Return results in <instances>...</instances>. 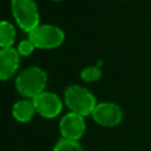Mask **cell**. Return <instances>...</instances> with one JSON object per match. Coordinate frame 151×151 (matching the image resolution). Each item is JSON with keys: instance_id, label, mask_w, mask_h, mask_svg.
<instances>
[{"instance_id": "obj_1", "label": "cell", "mask_w": 151, "mask_h": 151, "mask_svg": "<svg viewBox=\"0 0 151 151\" xmlns=\"http://www.w3.org/2000/svg\"><path fill=\"white\" fill-rule=\"evenodd\" d=\"M46 84L47 74L38 66H31L22 70L15 78V88L25 98L33 99L45 91Z\"/></svg>"}, {"instance_id": "obj_2", "label": "cell", "mask_w": 151, "mask_h": 151, "mask_svg": "<svg viewBox=\"0 0 151 151\" xmlns=\"http://www.w3.org/2000/svg\"><path fill=\"white\" fill-rule=\"evenodd\" d=\"M64 100L71 112L83 117L92 114L97 100L90 90L80 85H71L64 92Z\"/></svg>"}, {"instance_id": "obj_3", "label": "cell", "mask_w": 151, "mask_h": 151, "mask_svg": "<svg viewBox=\"0 0 151 151\" xmlns=\"http://www.w3.org/2000/svg\"><path fill=\"white\" fill-rule=\"evenodd\" d=\"M11 12L17 25L27 33L40 25L39 11L34 0H11Z\"/></svg>"}, {"instance_id": "obj_4", "label": "cell", "mask_w": 151, "mask_h": 151, "mask_svg": "<svg viewBox=\"0 0 151 151\" xmlns=\"http://www.w3.org/2000/svg\"><path fill=\"white\" fill-rule=\"evenodd\" d=\"M28 39L32 41L35 48L51 50L60 46L64 42L65 33L55 25L42 24L38 25L28 33Z\"/></svg>"}, {"instance_id": "obj_5", "label": "cell", "mask_w": 151, "mask_h": 151, "mask_svg": "<svg viewBox=\"0 0 151 151\" xmlns=\"http://www.w3.org/2000/svg\"><path fill=\"white\" fill-rule=\"evenodd\" d=\"M91 116L97 124L105 127H113L123 120V110L114 103L103 101L96 105Z\"/></svg>"}, {"instance_id": "obj_6", "label": "cell", "mask_w": 151, "mask_h": 151, "mask_svg": "<svg viewBox=\"0 0 151 151\" xmlns=\"http://www.w3.org/2000/svg\"><path fill=\"white\" fill-rule=\"evenodd\" d=\"M35 112L41 117L51 119L60 114L63 110V101L60 97L53 92L44 91L32 99Z\"/></svg>"}, {"instance_id": "obj_7", "label": "cell", "mask_w": 151, "mask_h": 151, "mask_svg": "<svg viewBox=\"0 0 151 151\" xmlns=\"http://www.w3.org/2000/svg\"><path fill=\"white\" fill-rule=\"evenodd\" d=\"M86 130V123L83 116L68 112L66 113L59 123V131L63 138L71 139V140H79Z\"/></svg>"}, {"instance_id": "obj_8", "label": "cell", "mask_w": 151, "mask_h": 151, "mask_svg": "<svg viewBox=\"0 0 151 151\" xmlns=\"http://www.w3.org/2000/svg\"><path fill=\"white\" fill-rule=\"evenodd\" d=\"M20 54L17 48H0V80L6 81L14 77L19 68Z\"/></svg>"}, {"instance_id": "obj_9", "label": "cell", "mask_w": 151, "mask_h": 151, "mask_svg": "<svg viewBox=\"0 0 151 151\" xmlns=\"http://www.w3.org/2000/svg\"><path fill=\"white\" fill-rule=\"evenodd\" d=\"M35 113V109L32 100L28 99H20L14 103L12 107V116L15 120L20 123H27L29 122Z\"/></svg>"}, {"instance_id": "obj_10", "label": "cell", "mask_w": 151, "mask_h": 151, "mask_svg": "<svg viewBox=\"0 0 151 151\" xmlns=\"http://www.w3.org/2000/svg\"><path fill=\"white\" fill-rule=\"evenodd\" d=\"M17 37L15 27L12 22L0 20V48H9L13 46Z\"/></svg>"}, {"instance_id": "obj_11", "label": "cell", "mask_w": 151, "mask_h": 151, "mask_svg": "<svg viewBox=\"0 0 151 151\" xmlns=\"http://www.w3.org/2000/svg\"><path fill=\"white\" fill-rule=\"evenodd\" d=\"M53 151H84V149L78 140H71L61 137L55 143Z\"/></svg>"}, {"instance_id": "obj_12", "label": "cell", "mask_w": 151, "mask_h": 151, "mask_svg": "<svg viewBox=\"0 0 151 151\" xmlns=\"http://www.w3.org/2000/svg\"><path fill=\"white\" fill-rule=\"evenodd\" d=\"M80 78L86 83H94L101 78V71L97 66H88L80 72Z\"/></svg>"}, {"instance_id": "obj_13", "label": "cell", "mask_w": 151, "mask_h": 151, "mask_svg": "<svg viewBox=\"0 0 151 151\" xmlns=\"http://www.w3.org/2000/svg\"><path fill=\"white\" fill-rule=\"evenodd\" d=\"M34 50H35V47L28 38L25 40H21L17 47V51L20 54V57H28L34 52Z\"/></svg>"}, {"instance_id": "obj_14", "label": "cell", "mask_w": 151, "mask_h": 151, "mask_svg": "<svg viewBox=\"0 0 151 151\" xmlns=\"http://www.w3.org/2000/svg\"><path fill=\"white\" fill-rule=\"evenodd\" d=\"M52 1H60V0H52Z\"/></svg>"}]
</instances>
